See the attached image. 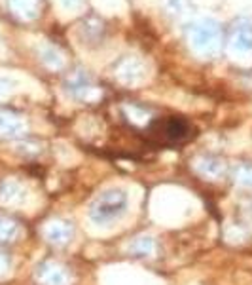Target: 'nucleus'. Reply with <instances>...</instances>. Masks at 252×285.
Wrapping results in <instances>:
<instances>
[{
  "mask_svg": "<svg viewBox=\"0 0 252 285\" xmlns=\"http://www.w3.org/2000/svg\"><path fill=\"white\" fill-rule=\"evenodd\" d=\"M129 209V194L123 188H108L103 190L89 205V219L99 226L118 223Z\"/></svg>",
  "mask_w": 252,
  "mask_h": 285,
  "instance_id": "1",
  "label": "nucleus"
},
{
  "mask_svg": "<svg viewBox=\"0 0 252 285\" xmlns=\"http://www.w3.org/2000/svg\"><path fill=\"white\" fill-rule=\"evenodd\" d=\"M36 280L40 285H71L72 278L67 266L55 260H46L36 268Z\"/></svg>",
  "mask_w": 252,
  "mask_h": 285,
  "instance_id": "2",
  "label": "nucleus"
},
{
  "mask_svg": "<svg viewBox=\"0 0 252 285\" xmlns=\"http://www.w3.org/2000/svg\"><path fill=\"white\" fill-rule=\"evenodd\" d=\"M154 129H156V133H159V137H163L169 143H182V141H186L188 137L192 135L190 133L192 125L188 124L186 120L175 118V116L163 120V122H157L154 125Z\"/></svg>",
  "mask_w": 252,
  "mask_h": 285,
  "instance_id": "3",
  "label": "nucleus"
},
{
  "mask_svg": "<svg viewBox=\"0 0 252 285\" xmlns=\"http://www.w3.org/2000/svg\"><path fill=\"white\" fill-rule=\"evenodd\" d=\"M44 236H46V240H48L49 244L61 247V245H67L72 238H74V226H72L71 221L55 219V221L46 224Z\"/></svg>",
  "mask_w": 252,
  "mask_h": 285,
  "instance_id": "4",
  "label": "nucleus"
},
{
  "mask_svg": "<svg viewBox=\"0 0 252 285\" xmlns=\"http://www.w3.org/2000/svg\"><path fill=\"white\" fill-rule=\"evenodd\" d=\"M193 167L197 173H201L203 177H209V179H218L226 173V163L220 158H215V156H201L193 162Z\"/></svg>",
  "mask_w": 252,
  "mask_h": 285,
  "instance_id": "5",
  "label": "nucleus"
},
{
  "mask_svg": "<svg viewBox=\"0 0 252 285\" xmlns=\"http://www.w3.org/2000/svg\"><path fill=\"white\" fill-rule=\"evenodd\" d=\"M25 131L23 120L8 111H0V135L2 137H19Z\"/></svg>",
  "mask_w": 252,
  "mask_h": 285,
  "instance_id": "6",
  "label": "nucleus"
},
{
  "mask_svg": "<svg viewBox=\"0 0 252 285\" xmlns=\"http://www.w3.org/2000/svg\"><path fill=\"white\" fill-rule=\"evenodd\" d=\"M127 249L135 257H152L156 253V240L152 236H139L129 244Z\"/></svg>",
  "mask_w": 252,
  "mask_h": 285,
  "instance_id": "7",
  "label": "nucleus"
},
{
  "mask_svg": "<svg viewBox=\"0 0 252 285\" xmlns=\"http://www.w3.org/2000/svg\"><path fill=\"white\" fill-rule=\"evenodd\" d=\"M36 2L38 0H8V8L17 19H33L36 17Z\"/></svg>",
  "mask_w": 252,
  "mask_h": 285,
  "instance_id": "8",
  "label": "nucleus"
},
{
  "mask_svg": "<svg viewBox=\"0 0 252 285\" xmlns=\"http://www.w3.org/2000/svg\"><path fill=\"white\" fill-rule=\"evenodd\" d=\"M27 198V192L19 183L13 181H6L4 185L0 186V200L6 204H19Z\"/></svg>",
  "mask_w": 252,
  "mask_h": 285,
  "instance_id": "9",
  "label": "nucleus"
},
{
  "mask_svg": "<svg viewBox=\"0 0 252 285\" xmlns=\"http://www.w3.org/2000/svg\"><path fill=\"white\" fill-rule=\"evenodd\" d=\"M19 234V224L8 215H0V242H12Z\"/></svg>",
  "mask_w": 252,
  "mask_h": 285,
  "instance_id": "10",
  "label": "nucleus"
},
{
  "mask_svg": "<svg viewBox=\"0 0 252 285\" xmlns=\"http://www.w3.org/2000/svg\"><path fill=\"white\" fill-rule=\"evenodd\" d=\"M233 181L239 186L252 188V165L251 163H241L233 169Z\"/></svg>",
  "mask_w": 252,
  "mask_h": 285,
  "instance_id": "11",
  "label": "nucleus"
},
{
  "mask_svg": "<svg viewBox=\"0 0 252 285\" xmlns=\"http://www.w3.org/2000/svg\"><path fill=\"white\" fill-rule=\"evenodd\" d=\"M6 266H8V259H6V257L0 253V272H4V270H6Z\"/></svg>",
  "mask_w": 252,
  "mask_h": 285,
  "instance_id": "12",
  "label": "nucleus"
}]
</instances>
